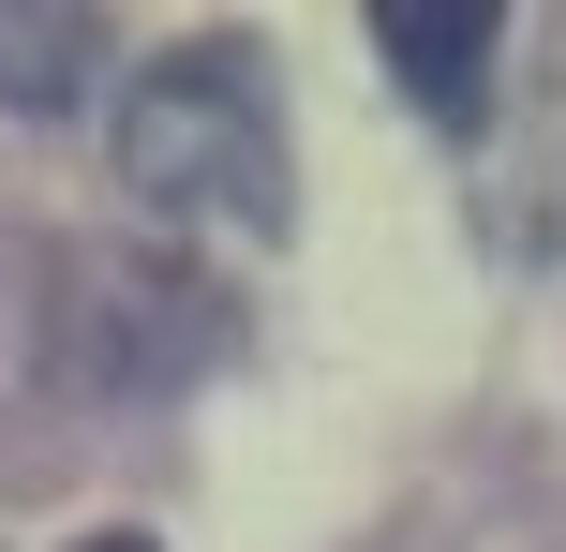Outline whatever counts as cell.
Here are the masks:
<instances>
[{"mask_svg":"<svg viewBox=\"0 0 566 552\" xmlns=\"http://www.w3.org/2000/svg\"><path fill=\"white\" fill-rule=\"evenodd\" d=\"M105 149H119V195L165 209V225H254V239H283V75L239 45V30L135 60Z\"/></svg>","mask_w":566,"mask_h":552,"instance_id":"6da1fadb","label":"cell"},{"mask_svg":"<svg viewBox=\"0 0 566 552\" xmlns=\"http://www.w3.org/2000/svg\"><path fill=\"white\" fill-rule=\"evenodd\" d=\"M373 45H388V75L418 90L432 119H462V135H478L492 75H507V15H492V0H373Z\"/></svg>","mask_w":566,"mask_h":552,"instance_id":"3957f363","label":"cell"},{"mask_svg":"<svg viewBox=\"0 0 566 552\" xmlns=\"http://www.w3.org/2000/svg\"><path fill=\"white\" fill-rule=\"evenodd\" d=\"M90 75H105V15L90 0H0V105L15 119H60Z\"/></svg>","mask_w":566,"mask_h":552,"instance_id":"277c9868","label":"cell"},{"mask_svg":"<svg viewBox=\"0 0 566 552\" xmlns=\"http://www.w3.org/2000/svg\"><path fill=\"white\" fill-rule=\"evenodd\" d=\"M75 552H149V538H75Z\"/></svg>","mask_w":566,"mask_h":552,"instance_id":"5b68a950","label":"cell"},{"mask_svg":"<svg viewBox=\"0 0 566 552\" xmlns=\"http://www.w3.org/2000/svg\"><path fill=\"white\" fill-rule=\"evenodd\" d=\"M462 195H478V239L522 269H566V15H537L492 75L478 135H462Z\"/></svg>","mask_w":566,"mask_h":552,"instance_id":"7a4b0ae2","label":"cell"}]
</instances>
